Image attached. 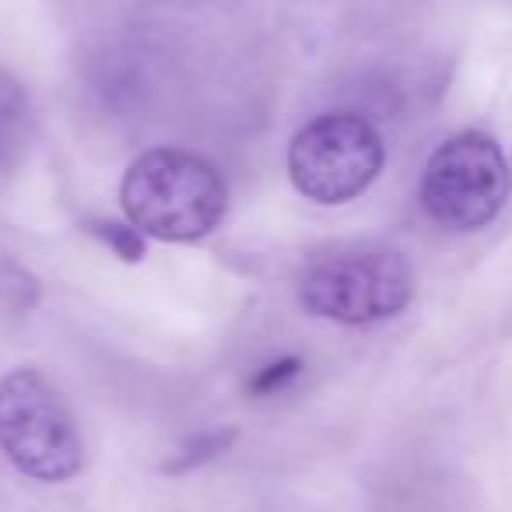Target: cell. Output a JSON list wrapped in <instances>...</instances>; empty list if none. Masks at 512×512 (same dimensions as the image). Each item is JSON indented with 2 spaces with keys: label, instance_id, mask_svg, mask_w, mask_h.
<instances>
[{
  "label": "cell",
  "instance_id": "1",
  "mask_svg": "<svg viewBox=\"0 0 512 512\" xmlns=\"http://www.w3.org/2000/svg\"><path fill=\"white\" fill-rule=\"evenodd\" d=\"M123 214L162 242H197L221 225L228 186L207 158L183 148H155L134 158L120 183Z\"/></svg>",
  "mask_w": 512,
  "mask_h": 512
},
{
  "label": "cell",
  "instance_id": "2",
  "mask_svg": "<svg viewBox=\"0 0 512 512\" xmlns=\"http://www.w3.org/2000/svg\"><path fill=\"white\" fill-rule=\"evenodd\" d=\"M0 453L43 484L71 481L85 467L78 421L43 372L11 369L0 379Z\"/></svg>",
  "mask_w": 512,
  "mask_h": 512
},
{
  "label": "cell",
  "instance_id": "3",
  "mask_svg": "<svg viewBox=\"0 0 512 512\" xmlns=\"http://www.w3.org/2000/svg\"><path fill=\"white\" fill-rule=\"evenodd\" d=\"M414 299V267L397 249H348L306 271L299 302L309 316L344 327L383 323Z\"/></svg>",
  "mask_w": 512,
  "mask_h": 512
},
{
  "label": "cell",
  "instance_id": "4",
  "mask_svg": "<svg viewBox=\"0 0 512 512\" xmlns=\"http://www.w3.org/2000/svg\"><path fill=\"white\" fill-rule=\"evenodd\" d=\"M386 144L358 113H323L309 120L288 148V176L313 204H348L379 179Z\"/></svg>",
  "mask_w": 512,
  "mask_h": 512
},
{
  "label": "cell",
  "instance_id": "5",
  "mask_svg": "<svg viewBox=\"0 0 512 512\" xmlns=\"http://www.w3.org/2000/svg\"><path fill=\"white\" fill-rule=\"evenodd\" d=\"M512 172L502 148L481 130H463L435 148L421 176V204L453 232H474L498 218Z\"/></svg>",
  "mask_w": 512,
  "mask_h": 512
},
{
  "label": "cell",
  "instance_id": "6",
  "mask_svg": "<svg viewBox=\"0 0 512 512\" xmlns=\"http://www.w3.org/2000/svg\"><path fill=\"white\" fill-rule=\"evenodd\" d=\"M32 141V106L25 88L0 71V179L22 165Z\"/></svg>",
  "mask_w": 512,
  "mask_h": 512
},
{
  "label": "cell",
  "instance_id": "7",
  "mask_svg": "<svg viewBox=\"0 0 512 512\" xmlns=\"http://www.w3.org/2000/svg\"><path fill=\"white\" fill-rule=\"evenodd\" d=\"M88 235H95V239L102 242V246L113 249L120 260H127V264H141L144 253H148V235L141 232V228H134L127 221H106V218H95L85 225Z\"/></svg>",
  "mask_w": 512,
  "mask_h": 512
},
{
  "label": "cell",
  "instance_id": "8",
  "mask_svg": "<svg viewBox=\"0 0 512 512\" xmlns=\"http://www.w3.org/2000/svg\"><path fill=\"white\" fill-rule=\"evenodd\" d=\"M299 376H302V362L295 355H288V358H278V362L264 365V369L246 383V390L253 393V397H274V393H281Z\"/></svg>",
  "mask_w": 512,
  "mask_h": 512
},
{
  "label": "cell",
  "instance_id": "9",
  "mask_svg": "<svg viewBox=\"0 0 512 512\" xmlns=\"http://www.w3.org/2000/svg\"><path fill=\"white\" fill-rule=\"evenodd\" d=\"M235 432H207V435H197V439L190 442V446L183 449V453L176 456V460L169 463V474H183V470L190 467H200L204 460H214L218 453H225L228 446H232Z\"/></svg>",
  "mask_w": 512,
  "mask_h": 512
}]
</instances>
